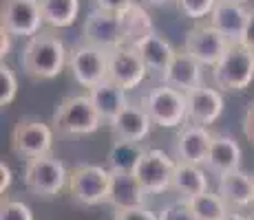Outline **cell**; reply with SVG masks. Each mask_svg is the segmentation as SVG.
<instances>
[{
  "instance_id": "obj_1",
  "label": "cell",
  "mask_w": 254,
  "mask_h": 220,
  "mask_svg": "<svg viewBox=\"0 0 254 220\" xmlns=\"http://www.w3.org/2000/svg\"><path fill=\"white\" fill-rule=\"evenodd\" d=\"M69 62V51L53 29H42L27 40L20 55V64L31 80H56Z\"/></svg>"
},
{
  "instance_id": "obj_2",
  "label": "cell",
  "mask_w": 254,
  "mask_h": 220,
  "mask_svg": "<svg viewBox=\"0 0 254 220\" xmlns=\"http://www.w3.org/2000/svg\"><path fill=\"white\" fill-rule=\"evenodd\" d=\"M53 130L66 136H86L100 130L102 117L89 95H69L53 112Z\"/></svg>"
},
{
  "instance_id": "obj_3",
  "label": "cell",
  "mask_w": 254,
  "mask_h": 220,
  "mask_svg": "<svg viewBox=\"0 0 254 220\" xmlns=\"http://www.w3.org/2000/svg\"><path fill=\"white\" fill-rule=\"evenodd\" d=\"M22 183L31 196L49 200L56 198L64 187H69V172L62 161L49 154L24 163Z\"/></svg>"
},
{
  "instance_id": "obj_4",
  "label": "cell",
  "mask_w": 254,
  "mask_h": 220,
  "mask_svg": "<svg viewBox=\"0 0 254 220\" xmlns=\"http://www.w3.org/2000/svg\"><path fill=\"white\" fill-rule=\"evenodd\" d=\"M113 172L104 165H77L69 172V192L75 203L84 207H97L109 203Z\"/></svg>"
},
{
  "instance_id": "obj_5",
  "label": "cell",
  "mask_w": 254,
  "mask_h": 220,
  "mask_svg": "<svg viewBox=\"0 0 254 220\" xmlns=\"http://www.w3.org/2000/svg\"><path fill=\"white\" fill-rule=\"evenodd\" d=\"M212 80L219 90H246L254 80V51L246 44H230L226 55L212 68Z\"/></svg>"
},
{
  "instance_id": "obj_6",
  "label": "cell",
  "mask_w": 254,
  "mask_h": 220,
  "mask_svg": "<svg viewBox=\"0 0 254 220\" xmlns=\"http://www.w3.org/2000/svg\"><path fill=\"white\" fill-rule=\"evenodd\" d=\"M141 108L148 112L155 126L159 128H177L188 119V101H186V92L177 90L173 86L159 84L150 88L144 97H141Z\"/></svg>"
},
{
  "instance_id": "obj_7",
  "label": "cell",
  "mask_w": 254,
  "mask_h": 220,
  "mask_svg": "<svg viewBox=\"0 0 254 220\" xmlns=\"http://www.w3.org/2000/svg\"><path fill=\"white\" fill-rule=\"evenodd\" d=\"M53 148V128L33 117H22L11 130V152L24 161L49 156Z\"/></svg>"
},
{
  "instance_id": "obj_8",
  "label": "cell",
  "mask_w": 254,
  "mask_h": 220,
  "mask_svg": "<svg viewBox=\"0 0 254 220\" xmlns=\"http://www.w3.org/2000/svg\"><path fill=\"white\" fill-rule=\"evenodd\" d=\"M45 18H42L40 0H2V18H0V29L13 38H27L42 31Z\"/></svg>"
},
{
  "instance_id": "obj_9",
  "label": "cell",
  "mask_w": 254,
  "mask_h": 220,
  "mask_svg": "<svg viewBox=\"0 0 254 220\" xmlns=\"http://www.w3.org/2000/svg\"><path fill=\"white\" fill-rule=\"evenodd\" d=\"M69 68L73 80L91 90L109 80V51H102L91 44H77L69 51Z\"/></svg>"
},
{
  "instance_id": "obj_10",
  "label": "cell",
  "mask_w": 254,
  "mask_h": 220,
  "mask_svg": "<svg viewBox=\"0 0 254 220\" xmlns=\"http://www.w3.org/2000/svg\"><path fill=\"white\" fill-rule=\"evenodd\" d=\"M175 170H177V161L170 159L164 150H146L135 170V176L148 196H157L173 189Z\"/></svg>"
},
{
  "instance_id": "obj_11",
  "label": "cell",
  "mask_w": 254,
  "mask_h": 220,
  "mask_svg": "<svg viewBox=\"0 0 254 220\" xmlns=\"http://www.w3.org/2000/svg\"><path fill=\"white\" fill-rule=\"evenodd\" d=\"M230 48V42L212 27V24H197L186 33L184 40V51L192 55L199 64L214 68L219 64L226 51Z\"/></svg>"
},
{
  "instance_id": "obj_12",
  "label": "cell",
  "mask_w": 254,
  "mask_h": 220,
  "mask_svg": "<svg viewBox=\"0 0 254 220\" xmlns=\"http://www.w3.org/2000/svg\"><path fill=\"white\" fill-rule=\"evenodd\" d=\"M82 36H84V44L97 46L102 51H113L117 46H124L120 16L113 11H104V9H93L86 16Z\"/></svg>"
},
{
  "instance_id": "obj_13",
  "label": "cell",
  "mask_w": 254,
  "mask_h": 220,
  "mask_svg": "<svg viewBox=\"0 0 254 220\" xmlns=\"http://www.w3.org/2000/svg\"><path fill=\"white\" fill-rule=\"evenodd\" d=\"M146 73H148V68H146L135 46L124 44V46L109 51V80L122 86L126 92L137 88L144 82Z\"/></svg>"
},
{
  "instance_id": "obj_14",
  "label": "cell",
  "mask_w": 254,
  "mask_h": 220,
  "mask_svg": "<svg viewBox=\"0 0 254 220\" xmlns=\"http://www.w3.org/2000/svg\"><path fill=\"white\" fill-rule=\"evenodd\" d=\"M186 101H188V121L203 128L212 126L223 115V106H226L221 90L210 86H199L186 92Z\"/></svg>"
},
{
  "instance_id": "obj_15",
  "label": "cell",
  "mask_w": 254,
  "mask_h": 220,
  "mask_svg": "<svg viewBox=\"0 0 254 220\" xmlns=\"http://www.w3.org/2000/svg\"><path fill=\"white\" fill-rule=\"evenodd\" d=\"M109 126H111V134H113L115 141H133V143H141V141L150 134L153 119H150L148 112L141 108V106L128 104Z\"/></svg>"
},
{
  "instance_id": "obj_16",
  "label": "cell",
  "mask_w": 254,
  "mask_h": 220,
  "mask_svg": "<svg viewBox=\"0 0 254 220\" xmlns=\"http://www.w3.org/2000/svg\"><path fill=\"white\" fill-rule=\"evenodd\" d=\"M248 16H250V9H246L243 4L219 0L212 16H210V24L230 44H241L248 27Z\"/></svg>"
},
{
  "instance_id": "obj_17",
  "label": "cell",
  "mask_w": 254,
  "mask_h": 220,
  "mask_svg": "<svg viewBox=\"0 0 254 220\" xmlns=\"http://www.w3.org/2000/svg\"><path fill=\"white\" fill-rule=\"evenodd\" d=\"M212 139L214 134H210V130L203 128V126H194V124L184 126L177 134L179 161L182 163H192V165H206Z\"/></svg>"
},
{
  "instance_id": "obj_18",
  "label": "cell",
  "mask_w": 254,
  "mask_h": 220,
  "mask_svg": "<svg viewBox=\"0 0 254 220\" xmlns=\"http://www.w3.org/2000/svg\"><path fill=\"white\" fill-rule=\"evenodd\" d=\"M164 84L173 86L182 92H190L194 88L203 86V64H199L192 55H188L186 51H177L175 60L170 62L168 71L164 73Z\"/></svg>"
},
{
  "instance_id": "obj_19",
  "label": "cell",
  "mask_w": 254,
  "mask_h": 220,
  "mask_svg": "<svg viewBox=\"0 0 254 220\" xmlns=\"http://www.w3.org/2000/svg\"><path fill=\"white\" fill-rule=\"evenodd\" d=\"M217 194L228 203L230 209H246L254 205V176L243 170L219 176Z\"/></svg>"
},
{
  "instance_id": "obj_20",
  "label": "cell",
  "mask_w": 254,
  "mask_h": 220,
  "mask_svg": "<svg viewBox=\"0 0 254 220\" xmlns=\"http://www.w3.org/2000/svg\"><path fill=\"white\" fill-rule=\"evenodd\" d=\"M206 168L217 176L230 174L234 170H241V148L228 134H217L212 139L210 152L206 159Z\"/></svg>"
},
{
  "instance_id": "obj_21",
  "label": "cell",
  "mask_w": 254,
  "mask_h": 220,
  "mask_svg": "<svg viewBox=\"0 0 254 220\" xmlns=\"http://www.w3.org/2000/svg\"><path fill=\"white\" fill-rule=\"evenodd\" d=\"M135 48H137V53L141 55V60H144L148 73H157V75H162V77H164V73L168 71L175 55H177L173 44L166 40V38L159 36L157 31L150 33L148 38H144L139 44H135Z\"/></svg>"
},
{
  "instance_id": "obj_22",
  "label": "cell",
  "mask_w": 254,
  "mask_h": 220,
  "mask_svg": "<svg viewBox=\"0 0 254 220\" xmlns=\"http://www.w3.org/2000/svg\"><path fill=\"white\" fill-rule=\"evenodd\" d=\"M146 196L144 187L139 185L135 174H113V183H111V196L109 205L117 209H135V207H146Z\"/></svg>"
},
{
  "instance_id": "obj_23",
  "label": "cell",
  "mask_w": 254,
  "mask_h": 220,
  "mask_svg": "<svg viewBox=\"0 0 254 220\" xmlns=\"http://www.w3.org/2000/svg\"><path fill=\"white\" fill-rule=\"evenodd\" d=\"M89 97L95 106V110L100 112L102 121H113L122 110L128 106V97H126V90L122 86L113 84L111 80H104L102 84H97L95 88L89 90Z\"/></svg>"
},
{
  "instance_id": "obj_24",
  "label": "cell",
  "mask_w": 254,
  "mask_h": 220,
  "mask_svg": "<svg viewBox=\"0 0 254 220\" xmlns=\"http://www.w3.org/2000/svg\"><path fill=\"white\" fill-rule=\"evenodd\" d=\"M117 16H120V22H122L124 44H128V46H135V44H139L144 38H148L150 33H155L150 13L146 11V7L141 2H130L128 7L122 9Z\"/></svg>"
},
{
  "instance_id": "obj_25",
  "label": "cell",
  "mask_w": 254,
  "mask_h": 220,
  "mask_svg": "<svg viewBox=\"0 0 254 220\" xmlns=\"http://www.w3.org/2000/svg\"><path fill=\"white\" fill-rule=\"evenodd\" d=\"M173 192H177V196L184 200H192L201 196V194L210 192L208 176L201 165L177 161V170H175V176H173Z\"/></svg>"
},
{
  "instance_id": "obj_26",
  "label": "cell",
  "mask_w": 254,
  "mask_h": 220,
  "mask_svg": "<svg viewBox=\"0 0 254 220\" xmlns=\"http://www.w3.org/2000/svg\"><path fill=\"white\" fill-rule=\"evenodd\" d=\"M144 154H146V150L141 148V143L115 141L109 152V170L113 174H135V170H137Z\"/></svg>"
},
{
  "instance_id": "obj_27",
  "label": "cell",
  "mask_w": 254,
  "mask_h": 220,
  "mask_svg": "<svg viewBox=\"0 0 254 220\" xmlns=\"http://www.w3.org/2000/svg\"><path fill=\"white\" fill-rule=\"evenodd\" d=\"M42 18L49 29H69L80 13V0H40Z\"/></svg>"
},
{
  "instance_id": "obj_28",
  "label": "cell",
  "mask_w": 254,
  "mask_h": 220,
  "mask_svg": "<svg viewBox=\"0 0 254 220\" xmlns=\"http://www.w3.org/2000/svg\"><path fill=\"white\" fill-rule=\"evenodd\" d=\"M190 205H192V212L197 214L199 220H221L228 212H232V209L228 207V203L219 196L217 192L201 194V196L190 200Z\"/></svg>"
},
{
  "instance_id": "obj_29",
  "label": "cell",
  "mask_w": 254,
  "mask_h": 220,
  "mask_svg": "<svg viewBox=\"0 0 254 220\" xmlns=\"http://www.w3.org/2000/svg\"><path fill=\"white\" fill-rule=\"evenodd\" d=\"M219 0H177V9L186 18L192 20H201V18H210L217 7Z\"/></svg>"
},
{
  "instance_id": "obj_30",
  "label": "cell",
  "mask_w": 254,
  "mask_h": 220,
  "mask_svg": "<svg viewBox=\"0 0 254 220\" xmlns=\"http://www.w3.org/2000/svg\"><path fill=\"white\" fill-rule=\"evenodd\" d=\"M18 95V77L9 64H0V106H9Z\"/></svg>"
},
{
  "instance_id": "obj_31",
  "label": "cell",
  "mask_w": 254,
  "mask_h": 220,
  "mask_svg": "<svg viewBox=\"0 0 254 220\" xmlns=\"http://www.w3.org/2000/svg\"><path fill=\"white\" fill-rule=\"evenodd\" d=\"M159 220H199L197 214L192 212V205L190 200L177 198L173 203L164 205L162 212H159Z\"/></svg>"
},
{
  "instance_id": "obj_32",
  "label": "cell",
  "mask_w": 254,
  "mask_h": 220,
  "mask_svg": "<svg viewBox=\"0 0 254 220\" xmlns=\"http://www.w3.org/2000/svg\"><path fill=\"white\" fill-rule=\"evenodd\" d=\"M0 220H33V212L22 200H4L0 207Z\"/></svg>"
},
{
  "instance_id": "obj_33",
  "label": "cell",
  "mask_w": 254,
  "mask_h": 220,
  "mask_svg": "<svg viewBox=\"0 0 254 220\" xmlns=\"http://www.w3.org/2000/svg\"><path fill=\"white\" fill-rule=\"evenodd\" d=\"M113 220H159L155 212L148 207H135V209H117L113 212Z\"/></svg>"
},
{
  "instance_id": "obj_34",
  "label": "cell",
  "mask_w": 254,
  "mask_h": 220,
  "mask_svg": "<svg viewBox=\"0 0 254 220\" xmlns=\"http://www.w3.org/2000/svg\"><path fill=\"white\" fill-rule=\"evenodd\" d=\"M93 2H95V9H104V11L120 13L122 9H126L130 2H135V0H93Z\"/></svg>"
},
{
  "instance_id": "obj_35",
  "label": "cell",
  "mask_w": 254,
  "mask_h": 220,
  "mask_svg": "<svg viewBox=\"0 0 254 220\" xmlns=\"http://www.w3.org/2000/svg\"><path fill=\"white\" fill-rule=\"evenodd\" d=\"M243 134L250 143H254V101L248 106L246 115H243Z\"/></svg>"
},
{
  "instance_id": "obj_36",
  "label": "cell",
  "mask_w": 254,
  "mask_h": 220,
  "mask_svg": "<svg viewBox=\"0 0 254 220\" xmlns=\"http://www.w3.org/2000/svg\"><path fill=\"white\" fill-rule=\"evenodd\" d=\"M248 48L254 51V7L250 9V16H248V27H246V33H243V42Z\"/></svg>"
},
{
  "instance_id": "obj_37",
  "label": "cell",
  "mask_w": 254,
  "mask_h": 220,
  "mask_svg": "<svg viewBox=\"0 0 254 220\" xmlns=\"http://www.w3.org/2000/svg\"><path fill=\"white\" fill-rule=\"evenodd\" d=\"M0 176H2V178H0V192H7L9 187H11V178H13V174H11V168H9L7 163H0Z\"/></svg>"
},
{
  "instance_id": "obj_38",
  "label": "cell",
  "mask_w": 254,
  "mask_h": 220,
  "mask_svg": "<svg viewBox=\"0 0 254 220\" xmlns=\"http://www.w3.org/2000/svg\"><path fill=\"white\" fill-rule=\"evenodd\" d=\"M11 38L13 36H9L4 29H0V57H2V62L9 55V51H11Z\"/></svg>"
},
{
  "instance_id": "obj_39",
  "label": "cell",
  "mask_w": 254,
  "mask_h": 220,
  "mask_svg": "<svg viewBox=\"0 0 254 220\" xmlns=\"http://www.w3.org/2000/svg\"><path fill=\"white\" fill-rule=\"evenodd\" d=\"M144 7H164L166 2H170V0H139Z\"/></svg>"
},
{
  "instance_id": "obj_40",
  "label": "cell",
  "mask_w": 254,
  "mask_h": 220,
  "mask_svg": "<svg viewBox=\"0 0 254 220\" xmlns=\"http://www.w3.org/2000/svg\"><path fill=\"white\" fill-rule=\"evenodd\" d=\"M221 220H248V218L243 216V214H239V212H228Z\"/></svg>"
},
{
  "instance_id": "obj_41",
  "label": "cell",
  "mask_w": 254,
  "mask_h": 220,
  "mask_svg": "<svg viewBox=\"0 0 254 220\" xmlns=\"http://www.w3.org/2000/svg\"><path fill=\"white\" fill-rule=\"evenodd\" d=\"M226 2H234V4H246L248 0H226Z\"/></svg>"
},
{
  "instance_id": "obj_42",
  "label": "cell",
  "mask_w": 254,
  "mask_h": 220,
  "mask_svg": "<svg viewBox=\"0 0 254 220\" xmlns=\"http://www.w3.org/2000/svg\"><path fill=\"white\" fill-rule=\"evenodd\" d=\"M248 220H254V216H250V218H248Z\"/></svg>"
}]
</instances>
